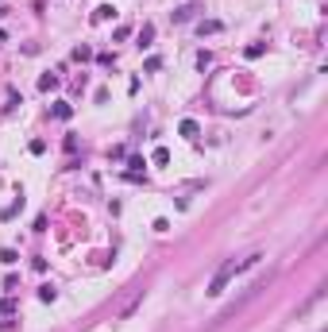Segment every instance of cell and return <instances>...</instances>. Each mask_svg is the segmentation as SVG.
<instances>
[{
    "instance_id": "obj_1",
    "label": "cell",
    "mask_w": 328,
    "mask_h": 332,
    "mask_svg": "<svg viewBox=\"0 0 328 332\" xmlns=\"http://www.w3.org/2000/svg\"><path fill=\"white\" fill-rule=\"evenodd\" d=\"M232 274H240V263H236V259H228L224 267L216 271V278L208 282V294H213V297H216V294H224V286L232 282Z\"/></svg>"
},
{
    "instance_id": "obj_2",
    "label": "cell",
    "mask_w": 328,
    "mask_h": 332,
    "mask_svg": "<svg viewBox=\"0 0 328 332\" xmlns=\"http://www.w3.org/2000/svg\"><path fill=\"white\" fill-rule=\"evenodd\" d=\"M139 305H143V290H135V294H131L128 301H124V309H120V313H116V317H120V321H128V317L135 313Z\"/></svg>"
},
{
    "instance_id": "obj_3",
    "label": "cell",
    "mask_w": 328,
    "mask_h": 332,
    "mask_svg": "<svg viewBox=\"0 0 328 332\" xmlns=\"http://www.w3.org/2000/svg\"><path fill=\"white\" fill-rule=\"evenodd\" d=\"M197 31H201V35H220V31H224V23H220V19H201Z\"/></svg>"
},
{
    "instance_id": "obj_4",
    "label": "cell",
    "mask_w": 328,
    "mask_h": 332,
    "mask_svg": "<svg viewBox=\"0 0 328 332\" xmlns=\"http://www.w3.org/2000/svg\"><path fill=\"white\" fill-rule=\"evenodd\" d=\"M193 12H197V4H181V8L174 12L170 19H174V23H190V19H193Z\"/></svg>"
},
{
    "instance_id": "obj_5",
    "label": "cell",
    "mask_w": 328,
    "mask_h": 332,
    "mask_svg": "<svg viewBox=\"0 0 328 332\" xmlns=\"http://www.w3.org/2000/svg\"><path fill=\"white\" fill-rule=\"evenodd\" d=\"M104 19H116V8H112V4H101V8L93 12V23H104Z\"/></svg>"
},
{
    "instance_id": "obj_6",
    "label": "cell",
    "mask_w": 328,
    "mask_h": 332,
    "mask_svg": "<svg viewBox=\"0 0 328 332\" xmlns=\"http://www.w3.org/2000/svg\"><path fill=\"white\" fill-rule=\"evenodd\" d=\"M151 43H155V27L143 23V27H139V51H143V46H151Z\"/></svg>"
},
{
    "instance_id": "obj_7",
    "label": "cell",
    "mask_w": 328,
    "mask_h": 332,
    "mask_svg": "<svg viewBox=\"0 0 328 332\" xmlns=\"http://www.w3.org/2000/svg\"><path fill=\"white\" fill-rule=\"evenodd\" d=\"M181 135H185V139H197V135H201V128H197V120H181Z\"/></svg>"
},
{
    "instance_id": "obj_8",
    "label": "cell",
    "mask_w": 328,
    "mask_h": 332,
    "mask_svg": "<svg viewBox=\"0 0 328 332\" xmlns=\"http://www.w3.org/2000/svg\"><path fill=\"white\" fill-rule=\"evenodd\" d=\"M0 263H4V267H16V263H19V255L12 251V247H4V251H0Z\"/></svg>"
},
{
    "instance_id": "obj_9",
    "label": "cell",
    "mask_w": 328,
    "mask_h": 332,
    "mask_svg": "<svg viewBox=\"0 0 328 332\" xmlns=\"http://www.w3.org/2000/svg\"><path fill=\"white\" fill-rule=\"evenodd\" d=\"M69 112H74V108H69L66 101H58V105H54V120H69Z\"/></svg>"
},
{
    "instance_id": "obj_10",
    "label": "cell",
    "mask_w": 328,
    "mask_h": 332,
    "mask_svg": "<svg viewBox=\"0 0 328 332\" xmlns=\"http://www.w3.org/2000/svg\"><path fill=\"white\" fill-rule=\"evenodd\" d=\"M0 313H4V317H12V313H16V297H4V301H0Z\"/></svg>"
},
{
    "instance_id": "obj_11",
    "label": "cell",
    "mask_w": 328,
    "mask_h": 332,
    "mask_svg": "<svg viewBox=\"0 0 328 332\" xmlns=\"http://www.w3.org/2000/svg\"><path fill=\"white\" fill-rule=\"evenodd\" d=\"M58 85V74H43V78H39V89H54Z\"/></svg>"
},
{
    "instance_id": "obj_12",
    "label": "cell",
    "mask_w": 328,
    "mask_h": 332,
    "mask_svg": "<svg viewBox=\"0 0 328 332\" xmlns=\"http://www.w3.org/2000/svg\"><path fill=\"white\" fill-rule=\"evenodd\" d=\"M54 297H58L54 286H39V301H54Z\"/></svg>"
},
{
    "instance_id": "obj_13",
    "label": "cell",
    "mask_w": 328,
    "mask_h": 332,
    "mask_svg": "<svg viewBox=\"0 0 328 332\" xmlns=\"http://www.w3.org/2000/svg\"><path fill=\"white\" fill-rule=\"evenodd\" d=\"M151 158H155L158 166H166V162H170V151H166V147H155V155H151Z\"/></svg>"
},
{
    "instance_id": "obj_14",
    "label": "cell",
    "mask_w": 328,
    "mask_h": 332,
    "mask_svg": "<svg viewBox=\"0 0 328 332\" xmlns=\"http://www.w3.org/2000/svg\"><path fill=\"white\" fill-rule=\"evenodd\" d=\"M263 51H267V43H251V46H247V58H259Z\"/></svg>"
},
{
    "instance_id": "obj_15",
    "label": "cell",
    "mask_w": 328,
    "mask_h": 332,
    "mask_svg": "<svg viewBox=\"0 0 328 332\" xmlns=\"http://www.w3.org/2000/svg\"><path fill=\"white\" fill-rule=\"evenodd\" d=\"M197 66H201V70H208V66H213V54L201 51V54H197Z\"/></svg>"
},
{
    "instance_id": "obj_16",
    "label": "cell",
    "mask_w": 328,
    "mask_h": 332,
    "mask_svg": "<svg viewBox=\"0 0 328 332\" xmlns=\"http://www.w3.org/2000/svg\"><path fill=\"white\" fill-rule=\"evenodd\" d=\"M19 209H24V197H19L16 205H8V209H4V220H12V217H16V212H19Z\"/></svg>"
},
{
    "instance_id": "obj_17",
    "label": "cell",
    "mask_w": 328,
    "mask_h": 332,
    "mask_svg": "<svg viewBox=\"0 0 328 332\" xmlns=\"http://www.w3.org/2000/svg\"><path fill=\"white\" fill-rule=\"evenodd\" d=\"M85 58H93V51H89V46H78V51H74V62H85Z\"/></svg>"
},
{
    "instance_id": "obj_18",
    "label": "cell",
    "mask_w": 328,
    "mask_h": 332,
    "mask_svg": "<svg viewBox=\"0 0 328 332\" xmlns=\"http://www.w3.org/2000/svg\"><path fill=\"white\" fill-rule=\"evenodd\" d=\"M151 228H155V232H170V220H166V217H158V220H155Z\"/></svg>"
},
{
    "instance_id": "obj_19",
    "label": "cell",
    "mask_w": 328,
    "mask_h": 332,
    "mask_svg": "<svg viewBox=\"0 0 328 332\" xmlns=\"http://www.w3.org/2000/svg\"><path fill=\"white\" fill-rule=\"evenodd\" d=\"M4 43H8V39H4V31H0V46H4Z\"/></svg>"
},
{
    "instance_id": "obj_20",
    "label": "cell",
    "mask_w": 328,
    "mask_h": 332,
    "mask_svg": "<svg viewBox=\"0 0 328 332\" xmlns=\"http://www.w3.org/2000/svg\"><path fill=\"white\" fill-rule=\"evenodd\" d=\"M4 16H8V8H0V19H4Z\"/></svg>"
}]
</instances>
